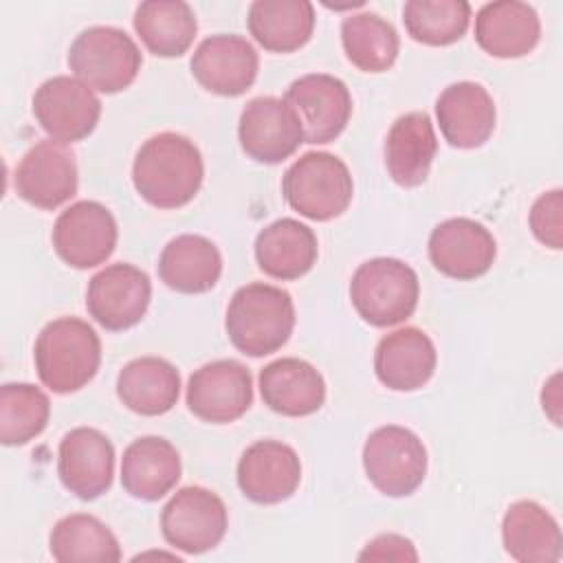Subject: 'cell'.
Listing matches in <instances>:
<instances>
[{
    "label": "cell",
    "instance_id": "obj_1",
    "mask_svg": "<svg viewBox=\"0 0 563 563\" xmlns=\"http://www.w3.org/2000/svg\"><path fill=\"white\" fill-rule=\"evenodd\" d=\"M202 178L200 150L176 132H158L143 141L132 163L134 189L156 209L185 207L200 191Z\"/></svg>",
    "mask_w": 563,
    "mask_h": 563
},
{
    "label": "cell",
    "instance_id": "obj_2",
    "mask_svg": "<svg viewBox=\"0 0 563 563\" xmlns=\"http://www.w3.org/2000/svg\"><path fill=\"white\" fill-rule=\"evenodd\" d=\"M224 328L233 347L246 356L260 358L277 352L292 334V297L271 284H246L229 301Z\"/></svg>",
    "mask_w": 563,
    "mask_h": 563
},
{
    "label": "cell",
    "instance_id": "obj_3",
    "mask_svg": "<svg viewBox=\"0 0 563 563\" xmlns=\"http://www.w3.org/2000/svg\"><path fill=\"white\" fill-rule=\"evenodd\" d=\"M33 358L44 387L53 394H73L95 378L101 365V341L86 321L59 317L37 334Z\"/></svg>",
    "mask_w": 563,
    "mask_h": 563
},
{
    "label": "cell",
    "instance_id": "obj_4",
    "mask_svg": "<svg viewBox=\"0 0 563 563\" xmlns=\"http://www.w3.org/2000/svg\"><path fill=\"white\" fill-rule=\"evenodd\" d=\"M420 297L416 271L396 257L363 262L350 282V299L358 317L374 328L407 321Z\"/></svg>",
    "mask_w": 563,
    "mask_h": 563
},
{
    "label": "cell",
    "instance_id": "obj_5",
    "mask_svg": "<svg viewBox=\"0 0 563 563\" xmlns=\"http://www.w3.org/2000/svg\"><path fill=\"white\" fill-rule=\"evenodd\" d=\"M282 194L299 216L328 222L352 202L354 183L347 165L330 152L301 154L282 178Z\"/></svg>",
    "mask_w": 563,
    "mask_h": 563
},
{
    "label": "cell",
    "instance_id": "obj_6",
    "mask_svg": "<svg viewBox=\"0 0 563 563\" xmlns=\"http://www.w3.org/2000/svg\"><path fill=\"white\" fill-rule=\"evenodd\" d=\"M136 42L117 26H90L68 48V66L92 90L114 95L125 90L141 70Z\"/></svg>",
    "mask_w": 563,
    "mask_h": 563
},
{
    "label": "cell",
    "instance_id": "obj_7",
    "mask_svg": "<svg viewBox=\"0 0 563 563\" xmlns=\"http://www.w3.org/2000/svg\"><path fill=\"white\" fill-rule=\"evenodd\" d=\"M363 468L378 493L407 497L427 475V449L407 427H378L363 444Z\"/></svg>",
    "mask_w": 563,
    "mask_h": 563
},
{
    "label": "cell",
    "instance_id": "obj_8",
    "mask_svg": "<svg viewBox=\"0 0 563 563\" xmlns=\"http://www.w3.org/2000/svg\"><path fill=\"white\" fill-rule=\"evenodd\" d=\"M224 501L209 488L185 486L163 506L161 532L165 541L187 554L213 550L227 532Z\"/></svg>",
    "mask_w": 563,
    "mask_h": 563
},
{
    "label": "cell",
    "instance_id": "obj_9",
    "mask_svg": "<svg viewBox=\"0 0 563 563\" xmlns=\"http://www.w3.org/2000/svg\"><path fill=\"white\" fill-rule=\"evenodd\" d=\"M33 117L53 141L68 145L92 134L101 117V101L77 77L57 75L35 90Z\"/></svg>",
    "mask_w": 563,
    "mask_h": 563
},
{
    "label": "cell",
    "instance_id": "obj_10",
    "mask_svg": "<svg viewBox=\"0 0 563 563\" xmlns=\"http://www.w3.org/2000/svg\"><path fill=\"white\" fill-rule=\"evenodd\" d=\"M119 229L108 207L97 200H79L64 209L53 227V249L73 268L103 264L117 246Z\"/></svg>",
    "mask_w": 563,
    "mask_h": 563
},
{
    "label": "cell",
    "instance_id": "obj_11",
    "mask_svg": "<svg viewBox=\"0 0 563 563\" xmlns=\"http://www.w3.org/2000/svg\"><path fill=\"white\" fill-rule=\"evenodd\" d=\"M152 282L134 264L117 262L90 277L86 290L88 314L106 330L119 332L136 325L150 306Z\"/></svg>",
    "mask_w": 563,
    "mask_h": 563
},
{
    "label": "cell",
    "instance_id": "obj_12",
    "mask_svg": "<svg viewBox=\"0 0 563 563\" xmlns=\"http://www.w3.org/2000/svg\"><path fill=\"white\" fill-rule=\"evenodd\" d=\"M253 405V378L244 363L218 358L198 367L187 383L189 411L213 424L242 418Z\"/></svg>",
    "mask_w": 563,
    "mask_h": 563
},
{
    "label": "cell",
    "instance_id": "obj_13",
    "mask_svg": "<svg viewBox=\"0 0 563 563\" xmlns=\"http://www.w3.org/2000/svg\"><path fill=\"white\" fill-rule=\"evenodd\" d=\"M77 161L68 145L53 139L37 141L18 163L13 174L15 194L37 207L53 211L77 194Z\"/></svg>",
    "mask_w": 563,
    "mask_h": 563
},
{
    "label": "cell",
    "instance_id": "obj_14",
    "mask_svg": "<svg viewBox=\"0 0 563 563\" xmlns=\"http://www.w3.org/2000/svg\"><path fill=\"white\" fill-rule=\"evenodd\" d=\"M284 99L299 117L303 143H332L345 130L352 117L350 90L334 75H303L288 86Z\"/></svg>",
    "mask_w": 563,
    "mask_h": 563
},
{
    "label": "cell",
    "instance_id": "obj_15",
    "mask_svg": "<svg viewBox=\"0 0 563 563\" xmlns=\"http://www.w3.org/2000/svg\"><path fill=\"white\" fill-rule=\"evenodd\" d=\"M238 139L249 158L277 165L297 152L303 143V130L286 99L255 97L240 114Z\"/></svg>",
    "mask_w": 563,
    "mask_h": 563
},
{
    "label": "cell",
    "instance_id": "obj_16",
    "mask_svg": "<svg viewBox=\"0 0 563 563\" xmlns=\"http://www.w3.org/2000/svg\"><path fill=\"white\" fill-rule=\"evenodd\" d=\"M189 68L205 90L220 97H240L255 84L260 55L246 37L218 33L198 44Z\"/></svg>",
    "mask_w": 563,
    "mask_h": 563
},
{
    "label": "cell",
    "instance_id": "obj_17",
    "mask_svg": "<svg viewBox=\"0 0 563 563\" xmlns=\"http://www.w3.org/2000/svg\"><path fill=\"white\" fill-rule=\"evenodd\" d=\"M57 475L66 490L84 501L101 497L112 486L114 446L92 427L68 431L57 451Z\"/></svg>",
    "mask_w": 563,
    "mask_h": 563
},
{
    "label": "cell",
    "instance_id": "obj_18",
    "mask_svg": "<svg viewBox=\"0 0 563 563\" xmlns=\"http://www.w3.org/2000/svg\"><path fill=\"white\" fill-rule=\"evenodd\" d=\"M497 244L493 233L471 218H449L429 235V260L451 279H477L493 266Z\"/></svg>",
    "mask_w": 563,
    "mask_h": 563
},
{
    "label": "cell",
    "instance_id": "obj_19",
    "mask_svg": "<svg viewBox=\"0 0 563 563\" xmlns=\"http://www.w3.org/2000/svg\"><path fill=\"white\" fill-rule=\"evenodd\" d=\"M238 486L255 504H279L295 495L301 482L297 451L279 440H257L238 462Z\"/></svg>",
    "mask_w": 563,
    "mask_h": 563
},
{
    "label": "cell",
    "instance_id": "obj_20",
    "mask_svg": "<svg viewBox=\"0 0 563 563\" xmlns=\"http://www.w3.org/2000/svg\"><path fill=\"white\" fill-rule=\"evenodd\" d=\"M435 117L442 136L460 150L482 147L497 121L490 92L477 81H455L435 101Z\"/></svg>",
    "mask_w": 563,
    "mask_h": 563
},
{
    "label": "cell",
    "instance_id": "obj_21",
    "mask_svg": "<svg viewBox=\"0 0 563 563\" xmlns=\"http://www.w3.org/2000/svg\"><path fill=\"white\" fill-rule=\"evenodd\" d=\"M438 352L427 332L413 325L385 334L374 352L376 378L394 391H413L435 372Z\"/></svg>",
    "mask_w": 563,
    "mask_h": 563
},
{
    "label": "cell",
    "instance_id": "obj_22",
    "mask_svg": "<svg viewBox=\"0 0 563 563\" xmlns=\"http://www.w3.org/2000/svg\"><path fill=\"white\" fill-rule=\"evenodd\" d=\"M541 22L528 2L497 0L486 2L475 15V42L499 59H517L537 48Z\"/></svg>",
    "mask_w": 563,
    "mask_h": 563
},
{
    "label": "cell",
    "instance_id": "obj_23",
    "mask_svg": "<svg viewBox=\"0 0 563 563\" xmlns=\"http://www.w3.org/2000/svg\"><path fill=\"white\" fill-rule=\"evenodd\" d=\"M260 394L275 413L301 418L319 411L325 402V380L308 361L284 356L262 367Z\"/></svg>",
    "mask_w": 563,
    "mask_h": 563
},
{
    "label": "cell",
    "instance_id": "obj_24",
    "mask_svg": "<svg viewBox=\"0 0 563 563\" xmlns=\"http://www.w3.org/2000/svg\"><path fill=\"white\" fill-rule=\"evenodd\" d=\"M438 154V139L427 112L400 114L385 139V165L400 187H418L427 180Z\"/></svg>",
    "mask_w": 563,
    "mask_h": 563
},
{
    "label": "cell",
    "instance_id": "obj_25",
    "mask_svg": "<svg viewBox=\"0 0 563 563\" xmlns=\"http://www.w3.org/2000/svg\"><path fill=\"white\" fill-rule=\"evenodd\" d=\"M317 255L314 231L295 218H279L255 238V262L273 279L290 282L303 277L317 264Z\"/></svg>",
    "mask_w": 563,
    "mask_h": 563
},
{
    "label": "cell",
    "instance_id": "obj_26",
    "mask_svg": "<svg viewBox=\"0 0 563 563\" xmlns=\"http://www.w3.org/2000/svg\"><path fill=\"white\" fill-rule=\"evenodd\" d=\"M180 479L176 446L158 435H143L128 444L121 457V484L125 493L143 501L165 497Z\"/></svg>",
    "mask_w": 563,
    "mask_h": 563
},
{
    "label": "cell",
    "instance_id": "obj_27",
    "mask_svg": "<svg viewBox=\"0 0 563 563\" xmlns=\"http://www.w3.org/2000/svg\"><path fill=\"white\" fill-rule=\"evenodd\" d=\"M158 275L176 292H209L222 275V255L209 238L183 233L165 244L158 257Z\"/></svg>",
    "mask_w": 563,
    "mask_h": 563
},
{
    "label": "cell",
    "instance_id": "obj_28",
    "mask_svg": "<svg viewBox=\"0 0 563 563\" xmlns=\"http://www.w3.org/2000/svg\"><path fill=\"white\" fill-rule=\"evenodd\" d=\"M501 541L519 563H554L561 559V528L537 501L519 499L508 506L501 521Z\"/></svg>",
    "mask_w": 563,
    "mask_h": 563
},
{
    "label": "cell",
    "instance_id": "obj_29",
    "mask_svg": "<svg viewBox=\"0 0 563 563\" xmlns=\"http://www.w3.org/2000/svg\"><path fill=\"white\" fill-rule=\"evenodd\" d=\"M117 396L139 416H163L178 402L180 374L161 356L134 358L119 372Z\"/></svg>",
    "mask_w": 563,
    "mask_h": 563
},
{
    "label": "cell",
    "instance_id": "obj_30",
    "mask_svg": "<svg viewBox=\"0 0 563 563\" xmlns=\"http://www.w3.org/2000/svg\"><path fill=\"white\" fill-rule=\"evenodd\" d=\"M249 33L271 53H292L314 31V7L308 0H255L249 7Z\"/></svg>",
    "mask_w": 563,
    "mask_h": 563
},
{
    "label": "cell",
    "instance_id": "obj_31",
    "mask_svg": "<svg viewBox=\"0 0 563 563\" xmlns=\"http://www.w3.org/2000/svg\"><path fill=\"white\" fill-rule=\"evenodd\" d=\"M134 31L156 57H180L194 44L198 22L183 0H147L134 11Z\"/></svg>",
    "mask_w": 563,
    "mask_h": 563
},
{
    "label": "cell",
    "instance_id": "obj_32",
    "mask_svg": "<svg viewBox=\"0 0 563 563\" xmlns=\"http://www.w3.org/2000/svg\"><path fill=\"white\" fill-rule=\"evenodd\" d=\"M51 556L59 563H117L121 545L112 530L92 515L62 517L48 534Z\"/></svg>",
    "mask_w": 563,
    "mask_h": 563
},
{
    "label": "cell",
    "instance_id": "obj_33",
    "mask_svg": "<svg viewBox=\"0 0 563 563\" xmlns=\"http://www.w3.org/2000/svg\"><path fill=\"white\" fill-rule=\"evenodd\" d=\"M341 44L345 57L363 73H385L394 66L400 40L391 22L378 13H350L341 22Z\"/></svg>",
    "mask_w": 563,
    "mask_h": 563
},
{
    "label": "cell",
    "instance_id": "obj_34",
    "mask_svg": "<svg viewBox=\"0 0 563 563\" xmlns=\"http://www.w3.org/2000/svg\"><path fill=\"white\" fill-rule=\"evenodd\" d=\"M402 22L411 40L427 46H449L464 37L471 22L466 0H409Z\"/></svg>",
    "mask_w": 563,
    "mask_h": 563
},
{
    "label": "cell",
    "instance_id": "obj_35",
    "mask_svg": "<svg viewBox=\"0 0 563 563\" xmlns=\"http://www.w3.org/2000/svg\"><path fill=\"white\" fill-rule=\"evenodd\" d=\"M51 416L48 396L29 383L0 387V440L4 446H22L37 438Z\"/></svg>",
    "mask_w": 563,
    "mask_h": 563
},
{
    "label": "cell",
    "instance_id": "obj_36",
    "mask_svg": "<svg viewBox=\"0 0 563 563\" xmlns=\"http://www.w3.org/2000/svg\"><path fill=\"white\" fill-rule=\"evenodd\" d=\"M561 213H563V191L552 189L548 194H541L534 200V205L530 209V218H528L534 238L554 251H561V246H563Z\"/></svg>",
    "mask_w": 563,
    "mask_h": 563
},
{
    "label": "cell",
    "instance_id": "obj_37",
    "mask_svg": "<svg viewBox=\"0 0 563 563\" xmlns=\"http://www.w3.org/2000/svg\"><path fill=\"white\" fill-rule=\"evenodd\" d=\"M358 561H418V552L407 537L385 532L367 541Z\"/></svg>",
    "mask_w": 563,
    "mask_h": 563
}]
</instances>
